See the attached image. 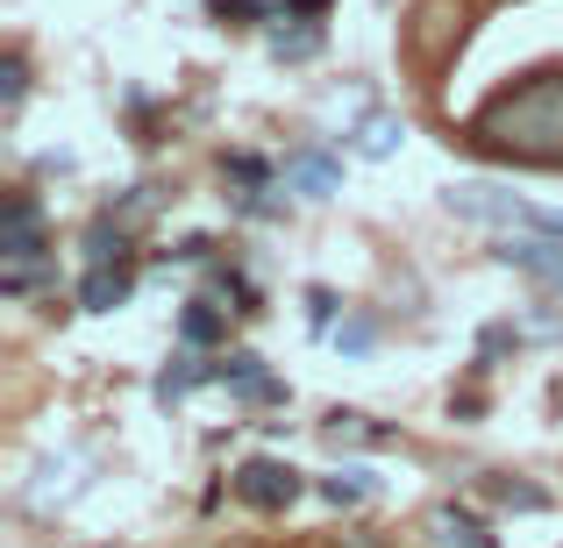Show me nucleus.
I'll return each instance as SVG.
<instances>
[{"mask_svg": "<svg viewBox=\"0 0 563 548\" xmlns=\"http://www.w3.org/2000/svg\"><path fill=\"white\" fill-rule=\"evenodd\" d=\"M471 143L514 165H563V71H536L493 93L471 114Z\"/></svg>", "mask_w": 563, "mask_h": 548, "instance_id": "1", "label": "nucleus"}, {"mask_svg": "<svg viewBox=\"0 0 563 548\" xmlns=\"http://www.w3.org/2000/svg\"><path fill=\"white\" fill-rule=\"evenodd\" d=\"M43 264H51V243H43V206L29 200V192H14V200L0 206V292L22 300V292L43 278Z\"/></svg>", "mask_w": 563, "mask_h": 548, "instance_id": "2", "label": "nucleus"}, {"mask_svg": "<svg viewBox=\"0 0 563 548\" xmlns=\"http://www.w3.org/2000/svg\"><path fill=\"white\" fill-rule=\"evenodd\" d=\"M450 214L493 221V228H528V235H563V214H556V206L514 200V192H499V186H456L450 192Z\"/></svg>", "mask_w": 563, "mask_h": 548, "instance_id": "3", "label": "nucleus"}, {"mask_svg": "<svg viewBox=\"0 0 563 548\" xmlns=\"http://www.w3.org/2000/svg\"><path fill=\"white\" fill-rule=\"evenodd\" d=\"M300 492H307V478L286 463V456H250V463L235 470V499L257 506V513H286Z\"/></svg>", "mask_w": 563, "mask_h": 548, "instance_id": "4", "label": "nucleus"}, {"mask_svg": "<svg viewBox=\"0 0 563 548\" xmlns=\"http://www.w3.org/2000/svg\"><path fill=\"white\" fill-rule=\"evenodd\" d=\"M507 271H521V278H536V286H550V292H563V235H499V249H493Z\"/></svg>", "mask_w": 563, "mask_h": 548, "instance_id": "5", "label": "nucleus"}, {"mask_svg": "<svg viewBox=\"0 0 563 548\" xmlns=\"http://www.w3.org/2000/svg\"><path fill=\"white\" fill-rule=\"evenodd\" d=\"M214 384H229L235 399H250V406H286V384L264 370V357H250V349H235V357L214 364Z\"/></svg>", "mask_w": 563, "mask_h": 548, "instance_id": "6", "label": "nucleus"}, {"mask_svg": "<svg viewBox=\"0 0 563 548\" xmlns=\"http://www.w3.org/2000/svg\"><path fill=\"white\" fill-rule=\"evenodd\" d=\"M335 186H343V157H329V150H292L286 157V192H300V200H329Z\"/></svg>", "mask_w": 563, "mask_h": 548, "instance_id": "7", "label": "nucleus"}, {"mask_svg": "<svg viewBox=\"0 0 563 548\" xmlns=\"http://www.w3.org/2000/svg\"><path fill=\"white\" fill-rule=\"evenodd\" d=\"M428 541L435 548H499V535L478 521V513H464V506H435L428 513Z\"/></svg>", "mask_w": 563, "mask_h": 548, "instance_id": "8", "label": "nucleus"}, {"mask_svg": "<svg viewBox=\"0 0 563 548\" xmlns=\"http://www.w3.org/2000/svg\"><path fill=\"white\" fill-rule=\"evenodd\" d=\"M129 292H136V264H100V271H86L79 306L86 314H114V306H129Z\"/></svg>", "mask_w": 563, "mask_h": 548, "instance_id": "9", "label": "nucleus"}, {"mask_svg": "<svg viewBox=\"0 0 563 548\" xmlns=\"http://www.w3.org/2000/svg\"><path fill=\"white\" fill-rule=\"evenodd\" d=\"M321 441H329V449H393V427L385 421H372V413H329V421H321Z\"/></svg>", "mask_w": 563, "mask_h": 548, "instance_id": "10", "label": "nucleus"}, {"mask_svg": "<svg viewBox=\"0 0 563 548\" xmlns=\"http://www.w3.org/2000/svg\"><path fill=\"white\" fill-rule=\"evenodd\" d=\"M200 384H214V364H200V349H179V357L157 370V406H179V399L200 392Z\"/></svg>", "mask_w": 563, "mask_h": 548, "instance_id": "11", "label": "nucleus"}, {"mask_svg": "<svg viewBox=\"0 0 563 548\" xmlns=\"http://www.w3.org/2000/svg\"><path fill=\"white\" fill-rule=\"evenodd\" d=\"M229 314H235V306H214V292H207V300H186V314H179V343H186V349L221 343V335H229Z\"/></svg>", "mask_w": 563, "mask_h": 548, "instance_id": "12", "label": "nucleus"}, {"mask_svg": "<svg viewBox=\"0 0 563 548\" xmlns=\"http://www.w3.org/2000/svg\"><path fill=\"white\" fill-rule=\"evenodd\" d=\"M399 143H407V122H399V114H364V122L350 128V150L372 157V165H378V157H393Z\"/></svg>", "mask_w": 563, "mask_h": 548, "instance_id": "13", "label": "nucleus"}, {"mask_svg": "<svg viewBox=\"0 0 563 548\" xmlns=\"http://www.w3.org/2000/svg\"><path fill=\"white\" fill-rule=\"evenodd\" d=\"M100 264H129V228L114 214H100L86 228V271H100Z\"/></svg>", "mask_w": 563, "mask_h": 548, "instance_id": "14", "label": "nucleus"}, {"mask_svg": "<svg viewBox=\"0 0 563 548\" xmlns=\"http://www.w3.org/2000/svg\"><path fill=\"white\" fill-rule=\"evenodd\" d=\"M314 492L329 499V506H364V499H378V478H372V470H329Z\"/></svg>", "mask_w": 563, "mask_h": 548, "instance_id": "15", "label": "nucleus"}, {"mask_svg": "<svg viewBox=\"0 0 563 548\" xmlns=\"http://www.w3.org/2000/svg\"><path fill=\"white\" fill-rule=\"evenodd\" d=\"M207 292H214V300H235V314H257V286H250L235 264H207Z\"/></svg>", "mask_w": 563, "mask_h": 548, "instance_id": "16", "label": "nucleus"}, {"mask_svg": "<svg viewBox=\"0 0 563 548\" xmlns=\"http://www.w3.org/2000/svg\"><path fill=\"white\" fill-rule=\"evenodd\" d=\"M314 51H321V22H300V29L278 22L272 29V57H286V65H307Z\"/></svg>", "mask_w": 563, "mask_h": 548, "instance_id": "17", "label": "nucleus"}, {"mask_svg": "<svg viewBox=\"0 0 563 548\" xmlns=\"http://www.w3.org/2000/svg\"><path fill=\"white\" fill-rule=\"evenodd\" d=\"M372 343H378V321L372 314H350L343 328H335V349H343V357H372Z\"/></svg>", "mask_w": 563, "mask_h": 548, "instance_id": "18", "label": "nucleus"}, {"mask_svg": "<svg viewBox=\"0 0 563 548\" xmlns=\"http://www.w3.org/2000/svg\"><path fill=\"white\" fill-rule=\"evenodd\" d=\"M485 492H493L499 506H521V513H542V506H550V492H542V484H514V478H493Z\"/></svg>", "mask_w": 563, "mask_h": 548, "instance_id": "19", "label": "nucleus"}, {"mask_svg": "<svg viewBox=\"0 0 563 548\" xmlns=\"http://www.w3.org/2000/svg\"><path fill=\"white\" fill-rule=\"evenodd\" d=\"M221 171H229V179L243 186V192H264V186H272V165H264V157H250V150L221 157Z\"/></svg>", "mask_w": 563, "mask_h": 548, "instance_id": "20", "label": "nucleus"}, {"mask_svg": "<svg viewBox=\"0 0 563 548\" xmlns=\"http://www.w3.org/2000/svg\"><path fill=\"white\" fill-rule=\"evenodd\" d=\"M207 14H221V22H264V14H286V0H207Z\"/></svg>", "mask_w": 563, "mask_h": 548, "instance_id": "21", "label": "nucleus"}, {"mask_svg": "<svg viewBox=\"0 0 563 548\" xmlns=\"http://www.w3.org/2000/svg\"><path fill=\"white\" fill-rule=\"evenodd\" d=\"M22 93H29V65H22V57H8V65H0V114L22 108Z\"/></svg>", "mask_w": 563, "mask_h": 548, "instance_id": "22", "label": "nucleus"}, {"mask_svg": "<svg viewBox=\"0 0 563 548\" xmlns=\"http://www.w3.org/2000/svg\"><path fill=\"white\" fill-rule=\"evenodd\" d=\"M307 321H314V335H335V292L329 286H307Z\"/></svg>", "mask_w": 563, "mask_h": 548, "instance_id": "23", "label": "nucleus"}, {"mask_svg": "<svg viewBox=\"0 0 563 548\" xmlns=\"http://www.w3.org/2000/svg\"><path fill=\"white\" fill-rule=\"evenodd\" d=\"M151 206H157V192H151V186H129V200H122V206H108V214L122 221V228H136V221L151 214Z\"/></svg>", "mask_w": 563, "mask_h": 548, "instance_id": "24", "label": "nucleus"}]
</instances>
